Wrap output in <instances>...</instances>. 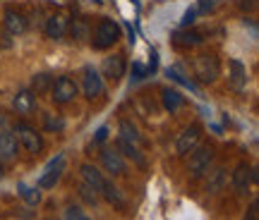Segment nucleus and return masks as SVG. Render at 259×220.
Listing matches in <instances>:
<instances>
[{
  "instance_id": "nucleus-22",
  "label": "nucleus",
  "mask_w": 259,
  "mask_h": 220,
  "mask_svg": "<svg viewBox=\"0 0 259 220\" xmlns=\"http://www.w3.org/2000/svg\"><path fill=\"white\" fill-rule=\"evenodd\" d=\"M120 156H127L132 158L137 165H144V156L139 153V148L135 146V144H130V141H125V139H118V148H115Z\"/></svg>"
},
{
  "instance_id": "nucleus-5",
  "label": "nucleus",
  "mask_w": 259,
  "mask_h": 220,
  "mask_svg": "<svg viewBox=\"0 0 259 220\" xmlns=\"http://www.w3.org/2000/svg\"><path fill=\"white\" fill-rule=\"evenodd\" d=\"M103 77L99 70H94V67H84L82 72V91L84 96L89 98V101H94V98H99L103 93Z\"/></svg>"
},
{
  "instance_id": "nucleus-12",
  "label": "nucleus",
  "mask_w": 259,
  "mask_h": 220,
  "mask_svg": "<svg viewBox=\"0 0 259 220\" xmlns=\"http://www.w3.org/2000/svg\"><path fill=\"white\" fill-rule=\"evenodd\" d=\"M101 163H103V168H106V173H111V175H125V170H127L125 158H122L115 148H103Z\"/></svg>"
},
{
  "instance_id": "nucleus-16",
  "label": "nucleus",
  "mask_w": 259,
  "mask_h": 220,
  "mask_svg": "<svg viewBox=\"0 0 259 220\" xmlns=\"http://www.w3.org/2000/svg\"><path fill=\"white\" fill-rule=\"evenodd\" d=\"M228 84H231L235 91H242L247 86V67L240 63V60H231L228 63Z\"/></svg>"
},
{
  "instance_id": "nucleus-13",
  "label": "nucleus",
  "mask_w": 259,
  "mask_h": 220,
  "mask_svg": "<svg viewBox=\"0 0 259 220\" xmlns=\"http://www.w3.org/2000/svg\"><path fill=\"white\" fill-rule=\"evenodd\" d=\"M199 134H202V129L197 127V125H190V127L178 137V141H176V148H178V153L180 156H187L190 151H192L197 144H199Z\"/></svg>"
},
{
  "instance_id": "nucleus-31",
  "label": "nucleus",
  "mask_w": 259,
  "mask_h": 220,
  "mask_svg": "<svg viewBox=\"0 0 259 220\" xmlns=\"http://www.w3.org/2000/svg\"><path fill=\"white\" fill-rule=\"evenodd\" d=\"M8 48H12V36L3 29V31H0V50H8Z\"/></svg>"
},
{
  "instance_id": "nucleus-18",
  "label": "nucleus",
  "mask_w": 259,
  "mask_h": 220,
  "mask_svg": "<svg viewBox=\"0 0 259 220\" xmlns=\"http://www.w3.org/2000/svg\"><path fill=\"white\" fill-rule=\"evenodd\" d=\"M51 86H53V74H46V72L34 74V79H31V93H34V96L48 93Z\"/></svg>"
},
{
  "instance_id": "nucleus-30",
  "label": "nucleus",
  "mask_w": 259,
  "mask_h": 220,
  "mask_svg": "<svg viewBox=\"0 0 259 220\" xmlns=\"http://www.w3.org/2000/svg\"><path fill=\"white\" fill-rule=\"evenodd\" d=\"M197 3H199V10H202L204 15H211L213 10L221 5V0H197Z\"/></svg>"
},
{
  "instance_id": "nucleus-11",
  "label": "nucleus",
  "mask_w": 259,
  "mask_h": 220,
  "mask_svg": "<svg viewBox=\"0 0 259 220\" xmlns=\"http://www.w3.org/2000/svg\"><path fill=\"white\" fill-rule=\"evenodd\" d=\"M3 29L8 31L10 36H19L27 31V17L17 12V10H5V17H3Z\"/></svg>"
},
{
  "instance_id": "nucleus-17",
  "label": "nucleus",
  "mask_w": 259,
  "mask_h": 220,
  "mask_svg": "<svg viewBox=\"0 0 259 220\" xmlns=\"http://www.w3.org/2000/svg\"><path fill=\"white\" fill-rule=\"evenodd\" d=\"M12 105H15V110H17L19 115H29V113H34L36 110V96L31 91H19L15 98H12Z\"/></svg>"
},
{
  "instance_id": "nucleus-9",
  "label": "nucleus",
  "mask_w": 259,
  "mask_h": 220,
  "mask_svg": "<svg viewBox=\"0 0 259 220\" xmlns=\"http://www.w3.org/2000/svg\"><path fill=\"white\" fill-rule=\"evenodd\" d=\"M17 151H19V141L12 132H5L0 129V160L3 163H12L17 158Z\"/></svg>"
},
{
  "instance_id": "nucleus-3",
  "label": "nucleus",
  "mask_w": 259,
  "mask_h": 220,
  "mask_svg": "<svg viewBox=\"0 0 259 220\" xmlns=\"http://www.w3.org/2000/svg\"><path fill=\"white\" fill-rule=\"evenodd\" d=\"M190 173L192 177H202V175L209 173V168L213 163V148L211 146H194L190 151Z\"/></svg>"
},
{
  "instance_id": "nucleus-26",
  "label": "nucleus",
  "mask_w": 259,
  "mask_h": 220,
  "mask_svg": "<svg viewBox=\"0 0 259 220\" xmlns=\"http://www.w3.org/2000/svg\"><path fill=\"white\" fill-rule=\"evenodd\" d=\"M19 196L29 203V206H36L41 201V192L38 187H27V184H19Z\"/></svg>"
},
{
  "instance_id": "nucleus-7",
  "label": "nucleus",
  "mask_w": 259,
  "mask_h": 220,
  "mask_svg": "<svg viewBox=\"0 0 259 220\" xmlns=\"http://www.w3.org/2000/svg\"><path fill=\"white\" fill-rule=\"evenodd\" d=\"M65 163H67V158H65V153H60L58 158H53L51 163H48L46 173L38 177V189H53L58 184V180H60V175H63L65 170Z\"/></svg>"
},
{
  "instance_id": "nucleus-19",
  "label": "nucleus",
  "mask_w": 259,
  "mask_h": 220,
  "mask_svg": "<svg viewBox=\"0 0 259 220\" xmlns=\"http://www.w3.org/2000/svg\"><path fill=\"white\" fill-rule=\"evenodd\" d=\"M223 182H226V170H223V168H216V170H211V173H206V192L209 194L221 192Z\"/></svg>"
},
{
  "instance_id": "nucleus-8",
  "label": "nucleus",
  "mask_w": 259,
  "mask_h": 220,
  "mask_svg": "<svg viewBox=\"0 0 259 220\" xmlns=\"http://www.w3.org/2000/svg\"><path fill=\"white\" fill-rule=\"evenodd\" d=\"M257 180V173H254V168H250V165H238L235 168V173H233L231 177V184H233V189L238 194H245L247 189H250V184Z\"/></svg>"
},
{
  "instance_id": "nucleus-32",
  "label": "nucleus",
  "mask_w": 259,
  "mask_h": 220,
  "mask_svg": "<svg viewBox=\"0 0 259 220\" xmlns=\"http://www.w3.org/2000/svg\"><path fill=\"white\" fill-rule=\"evenodd\" d=\"M194 17H197V12H194V10H187L185 15H183V19H180V24H183V27H190V24H194Z\"/></svg>"
},
{
  "instance_id": "nucleus-2",
  "label": "nucleus",
  "mask_w": 259,
  "mask_h": 220,
  "mask_svg": "<svg viewBox=\"0 0 259 220\" xmlns=\"http://www.w3.org/2000/svg\"><path fill=\"white\" fill-rule=\"evenodd\" d=\"M79 93V84L70 79V77H58L53 79V86H51V98L58 105H65V103L74 101V96Z\"/></svg>"
},
{
  "instance_id": "nucleus-28",
  "label": "nucleus",
  "mask_w": 259,
  "mask_h": 220,
  "mask_svg": "<svg viewBox=\"0 0 259 220\" xmlns=\"http://www.w3.org/2000/svg\"><path fill=\"white\" fill-rule=\"evenodd\" d=\"M44 125H46L48 132H60V129H65V120L60 118V115H44Z\"/></svg>"
},
{
  "instance_id": "nucleus-15",
  "label": "nucleus",
  "mask_w": 259,
  "mask_h": 220,
  "mask_svg": "<svg viewBox=\"0 0 259 220\" xmlns=\"http://www.w3.org/2000/svg\"><path fill=\"white\" fill-rule=\"evenodd\" d=\"M79 175H82V182L89 184V187H92V189H96V192H101L103 184H106L103 173L96 168V165H92V163H82V165H79Z\"/></svg>"
},
{
  "instance_id": "nucleus-4",
  "label": "nucleus",
  "mask_w": 259,
  "mask_h": 220,
  "mask_svg": "<svg viewBox=\"0 0 259 220\" xmlns=\"http://www.w3.org/2000/svg\"><path fill=\"white\" fill-rule=\"evenodd\" d=\"M219 60H216V55H199L197 60H194V77L199 79L202 84H211L216 82V77H219Z\"/></svg>"
},
{
  "instance_id": "nucleus-34",
  "label": "nucleus",
  "mask_w": 259,
  "mask_h": 220,
  "mask_svg": "<svg viewBox=\"0 0 259 220\" xmlns=\"http://www.w3.org/2000/svg\"><path fill=\"white\" fill-rule=\"evenodd\" d=\"M135 74H137L135 79H142V77H144V70H142V65H135Z\"/></svg>"
},
{
  "instance_id": "nucleus-10",
  "label": "nucleus",
  "mask_w": 259,
  "mask_h": 220,
  "mask_svg": "<svg viewBox=\"0 0 259 220\" xmlns=\"http://www.w3.org/2000/svg\"><path fill=\"white\" fill-rule=\"evenodd\" d=\"M67 27H70V17L63 15V12H58L53 17H48L44 31H46V36L51 38V41H60V38L67 34Z\"/></svg>"
},
{
  "instance_id": "nucleus-6",
  "label": "nucleus",
  "mask_w": 259,
  "mask_h": 220,
  "mask_svg": "<svg viewBox=\"0 0 259 220\" xmlns=\"http://www.w3.org/2000/svg\"><path fill=\"white\" fill-rule=\"evenodd\" d=\"M15 137H17V141L27 148L29 153H38V151L44 148L41 134H38L34 127H29V125H17V127H15Z\"/></svg>"
},
{
  "instance_id": "nucleus-21",
  "label": "nucleus",
  "mask_w": 259,
  "mask_h": 220,
  "mask_svg": "<svg viewBox=\"0 0 259 220\" xmlns=\"http://www.w3.org/2000/svg\"><path fill=\"white\" fill-rule=\"evenodd\" d=\"M99 194H103L106 196V201H111L113 206H118V208H125V196L120 194V189L115 187V184H111L108 180H106V184H103V189Z\"/></svg>"
},
{
  "instance_id": "nucleus-29",
  "label": "nucleus",
  "mask_w": 259,
  "mask_h": 220,
  "mask_svg": "<svg viewBox=\"0 0 259 220\" xmlns=\"http://www.w3.org/2000/svg\"><path fill=\"white\" fill-rule=\"evenodd\" d=\"M65 220H92L79 206H67L65 208Z\"/></svg>"
},
{
  "instance_id": "nucleus-24",
  "label": "nucleus",
  "mask_w": 259,
  "mask_h": 220,
  "mask_svg": "<svg viewBox=\"0 0 259 220\" xmlns=\"http://www.w3.org/2000/svg\"><path fill=\"white\" fill-rule=\"evenodd\" d=\"M120 139H125V141H130V144H135V146H139L142 144V137H139V129L130 122V120H122L120 122Z\"/></svg>"
},
{
  "instance_id": "nucleus-33",
  "label": "nucleus",
  "mask_w": 259,
  "mask_h": 220,
  "mask_svg": "<svg viewBox=\"0 0 259 220\" xmlns=\"http://www.w3.org/2000/svg\"><path fill=\"white\" fill-rule=\"evenodd\" d=\"M106 137H108V129L101 127L99 132H96V139H94V141H96V144H101V141H106Z\"/></svg>"
},
{
  "instance_id": "nucleus-27",
  "label": "nucleus",
  "mask_w": 259,
  "mask_h": 220,
  "mask_svg": "<svg viewBox=\"0 0 259 220\" xmlns=\"http://www.w3.org/2000/svg\"><path fill=\"white\" fill-rule=\"evenodd\" d=\"M79 196H82L84 201L89 203V206H96V203H99V192H96V189H92V187H89V184H79Z\"/></svg>"
},
{
  "instance_id": "nucleus-25",
  "label": "nucleus",
  "mask_w": 259,
  "mask_h": 220,
  "mask_svg": "<svg viewBox=\"0 0 259 220\" xmlns=\"http://www.w3.org/2000/svg\"><path fill=\"white\" fill-rule=\"evenodd\" d=\"M204 38L199 31H178L176 34V43L178 46H185V48H192V46H199Z\"/></svg>"
},
{
  "instance_id": "nucleus-14",
  "label": "nucleus",
  "mask_w": 259,
  "mask_h": 220,
  "mask_svg": "<svg viewBox=\"0 0 259 220\" xmlns=\"http://www.w3.org/2000/svg\"><path fill=\"white\" fill-rule=\"evenodd\" d=\"M125 58L122 55H113V58H106L101 65V72L103 77H108L111 82H118V79H122L125 77Z\"/></svg>"
},
{
  "instance_id": "nucleus-20",
  "label": "nucleus",
  "mask_w": 259,
  "mask_h": 220,
  "mask_svg": "<svg viewBox=\"0 0 259 220\" xmlns=\"http://www.w3.org/2000/svg\"><path fill=\"white\" fill-rule=\"evenodd\" d=\"M161 101H163V108H166L168 113H176V110H180V105H183V96H180L176 89H163V91H161Z\"/></svg>"
},
{
  "instance_id": "nucleus-1",
  "label": "nucleus",
  "mask_w": 259,
  "mask_h": 220,
  "mask_svg": "<svg viewBox=\"0 0 259 220\" xmlns=\"http://www.w3.org/2000/svg\"><path fill=\"white\" fill-rule=\"evenodd\" d=\"M118 38H120V27H118L113 19H101V22L96 24V29H94L92 46L99 48V50H106V48H111Z\"/></svg>"
},
{
  "instance_id": "nucleus-23",
  "label": "nucleus",
  "mask_w": 259,
  "mask_h": 220,
  "mask_svg": "<svg viewBox=\"0 0 259 220\" xmlns=\"http://www.w3.org/2000/svg\"><path fill=\"white\" fill-rule=\"evenodd\" d=\"M67 31L72 34L74 41H87V38H92V31H89V24L84 22V19H74V22H70V27H67Z\"/></svg>"
}]
</instances>
